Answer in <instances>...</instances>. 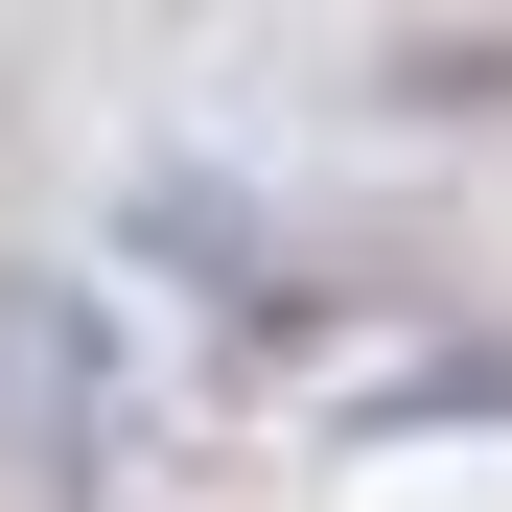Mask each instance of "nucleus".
Masks as SVG:
<instances>
[{"label":"nucleus","instance_id":"nucleus-1","mask_svg":"<svg viewBox=\"0 0 512 512\" xmlns=\"http://www.w3.org/2000/svg\"><path fill=\"white\" fill-rule=\"evenodd\" d=\"M0 466H24V512H94L117 489V326H94V280H0Z\"/></svg>","mask_w":512,"mask_h":512}]
</instances>
